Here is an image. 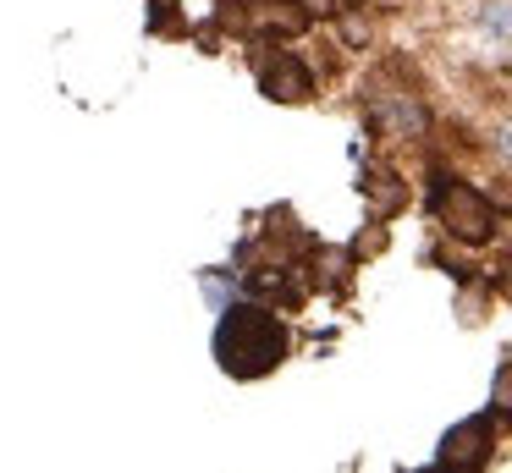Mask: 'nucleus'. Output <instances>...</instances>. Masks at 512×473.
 Segmentation results:
<instances>
[{
  "instance_id": "1",
  "label": "nucleus",
  "mask_w": 512,
  "mask_h": 473,
  "mask_svg": "<svg viewBox=\"0 0 512 473\" xmlns=\"http://www.w3.org/2000/svg\"><path fill=\"white\" fill-rule=\"evenodd\" d=\"M281 358H287V325L265 303H232L221 314V325H215V363L232 380L276 374Z\"/></svg>"
},
{
  "instance_id": "2",
  "label": "nucleus",
  "mask_w": 512,
  "mask_h": 473,
  "mask_svg": "<svg viewBox=\"0 0 512 473\" xmlns=\"http://www.w3.org/2000/svg\"><path fill=\"white\" fill-rule=\"evenodd\" d=\"M430 204H435V215H441V226L452 231L457 242H468V248L496 237V209H490V198L479 193V187L435 171L430 176Z\"/></svg>"
},
{
  "instance_id": "3",
  "label": "nucleus",
  "mask_w": 512,
  "mask_h": 473,
  "mask_svg": "<svg viewBox=\"0 0 512 473\" xmlns=\"http://www.w3.org/2000/svg\"><path fill=\"white\" fill-rule=\"evenodd\" d=\"M490 446H496V424L485 418H463V424L446 429L441 440V468L446 473H479L490 462Z\"/></svg>"
},
{
  "instance_id": "4",
  "label": "nucleus",
  "mask_w": 512,
  "mask_h": 473,
  "mask_svg": "<svg viewBox=\"0 0 512 473\" xmlns=\"http://www.w3.org/2000/svg\"><path fill=\"white\" fill-rule=\"evenodd\" d=\"M254 72H259V88H265L270 99H281V105H303V99L314 94V72L287 50H259Z\"/></svg>"
},
{
  "instance_id": "5",
  "label": "nucleus",
  "mask_w": 512,
  "mask_h": 473,
  "mask_svg": "<svg viewBox=\"0 0 512 473\" xmlns=\"http://www.w3.org/2000/svg\"><path fill=\"white\" fill-rule=\"evenodd\" d=\"M248 292L254 297H281V303H287V297H298V286H292L281 270H248Z\"/></svg>"
},
{
  "instance_id": "6",
  "label": "nucleus",
  "mask_w": 512,
  "mask_h": 473,
  "mask_svg": "<svg viewBox=\"0 0 512 473\" xmlns=\"http://www.w3.org/2000/svg\"><path fill=\"white\" fill-rule=\"evenodd\" d=\"M364 193L375 198V209H380V215H386V209H397V204H402V187H397V176H380V171H369Z\"/></svg>"
},
{
  "instance_id": "7",
  "label": "nucleus",
  "mask_w": 512,
  "mask_h": 473,
  "mask_svg": "<svg viewBox=\"0 0 512 473\" xmlns=\"http://www.w3.org/2000/svg\"><path fill=\"white\" fill-rule=\"evenodd\" d=\"M490 413H496V418H512V358L496 369V385H490Z\"/></svg>"
},
{
  "instance_id": "8",
  "label": "nucleus",
  "mask_w": 512,
  "mask_h": 473,
  "mask_svg": "<svg viewBox=\"0 0 512 473\" xmlns=\"http://www.w3.org/2000/svg\"><path fill=\"white\" fill-rule=\"evenodd\" d=\"M336 6H342V0H298V11H303V17H331Z\"/></svg>"
},
{
  "instance_id": "9",
  "label": "nucleus",
  "mask_w": 512,
  "mask_h": 473,
  "mask_svg": "<svg viewBox=\"0 0 512 473\" xmlns=\"http://www.w3.org/2000/svg\"><path fill=\"white\" fill-rule=\"evenodd\" d=\"M501 297H507V303H512V264H507V270H501Z\"/></svg>"
},
{
  "instance_id": "10",
  "label": "nucleus",
  "mask_w": 512,
  "mask_h": 473,
  "mask_svg": "<svg viewBox=\"0 0 512 473\" xmlns=\"http://www.w3.org/2000/svg\"><path fill=\"white\" fill-rule=\"evenodd\" d=\"M419 473H446V468H419Z\"/></svg>"
},
{
  "instance_id": "11",
  "label": "nucleus",
  "mask_w": 512,
  "mask_h": 473,
  "mask_svg": "<svg viewBox=\"0 0 512 473\" xmlns=\"http://www.w3.org/2000/svg\"><path fill=\"white\" fill-rule=\"evenodd\" d=\"M347 6H358V0H347Z\"/></svg>"
}]
</instances>
